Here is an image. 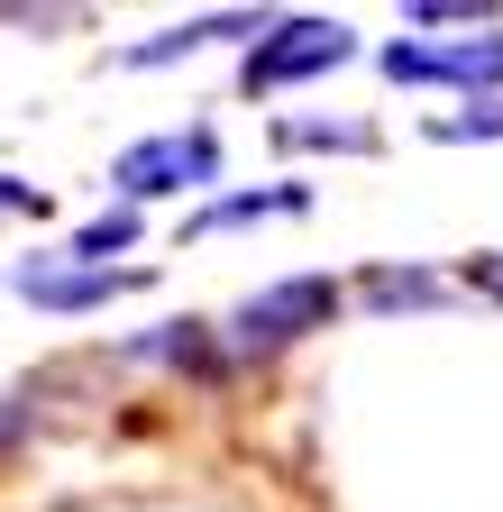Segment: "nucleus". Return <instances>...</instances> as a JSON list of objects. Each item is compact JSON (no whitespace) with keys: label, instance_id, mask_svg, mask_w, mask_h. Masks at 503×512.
Masks as SVG:
<instances>
[{"label":"nucleus","instance_id":"obj_13","mask_svg":"<svg viewBox=\"0 0 503 512\" xmlns=\"http://www.w3.org/2000/svg\"><path fill=\"white\" fill-rule=\"evenodd\" d=\"M467 284H476V293H494V302H503V256H476V266H467Z\"/></svg>","mask_w":503,"mask_h":512},{"label":"nucleus","instance_id":"obj_3","mask_svg":"<svg viewBox=\"0 0 503 512\" xmlns=\"http://www.w3.org/2000/svg\"><path fill=\"white\" fill-rule=\"evenodd\" d=\"M357 37L339 19H275L257 46H247V92H284L302 74H330V64H348Z\"/></svg>","mask_w":503,"mask_h":512},{"label":"nucleus","instance_id":"obj_11","mask_svg":"<svg viewBox=\"0 0 503 512\" xmlns=\"http://www.w3.org/2000/svg\"><path fill=\"white\" fill-rule=\"evenodd\" d=\"M430 138H449V147H458V138H503V101H476V110H458V119H439Z\"/></svg>","mask_w":503,"mask_h":512},{"label":"nucleus","instance_id":"obj_5","mask_svg":"<svg viewBox=\"0 0 503 512\" xmlns=\"http://www.w3.org/2000/svg\"><path fill=\"white\" fill-rule=\"evenodd\" d=\"M10 284L28 293V302H46V311H92V302H110V293H129L138 284V266H10Z\"/></svg>","mask_w":503,"mask_h":512},{"label":"nucleus","instance_id":"obj_1","mask_svg":"<svg viewBox=\"0 0 503 512\" xmlns=\"http://www.w3.org/2000/svg\"><path fill=\"white\" fill-rule=\"evenodd\" d=\"M330 311H339V284H330V275H284V284L247 293V302L229 311V348H238V357L284 348V339H302V330H330Z\"/></svg>","mask_w":503,"mask_h":512},{"label":"nucleus","instance_id":"obj_2","mask_svg":"<svg viewBox=\"0 0 503 512\" xmlns=\"http://www.w3.org/2000/svg\"><path fill=\"white\" fill-rule=\"evenodd\" d=\"M220 174V138L211 128H165V138H138L129 156L110 165V183H119V202H156V192H193V183H211Z\"/></svg>","mask_w":503,"mask_h":512},{"label":"nucleus","instance_id":"obj_9","mask_svg":"<svg viewBox=\"0 0 503 512\" xmlns=\"http://www.w3.org/2000/svg\"><path fill=\"white\" fill-rule=\"evenodd\" d=\"M129 238H138V211H129V202H119V211H101V220H92V229L74 238V256H83V266H110V256H119V247H129Z\"/></svg>","mask_w":503,"mask_h":512},{"label":"nucleus","instance_id":"obj_4","mask_svg":"<svg viewBox=\"0 0 503 512\" xmlns=\"http://www.w3.org/2000/svg\"><path fill=\"white\" fill-rule=\"evenodd\" d=\"M385 74L394 83H503V37H467V46H385Z\"/></svg>","mask_w":503,"mask_h":512},{"label":"nucleus","instance_id":"obj_7","mask_svg":"<svg viewBox=\"0 0 503 512\" xmlns=\"http://www.w3.org/2000/svg\"><path fill=\"white\" fill-rule=\"evenodd\" d=\"M311 192L302 183H275V192H229V202H211L202 220H193V238H211V229H229V220H275V211H302Z\"/></svg>","mask_w":503,"mask_h":512},{"label":"nucleus","instance_id":"obj_6","mask_svg":"<svg viewBox=\"0 0 503 512\" xmlns=\"http://www.w3.org/2000/svg\"><path fill=\"white\" fill-rule=\"evenodd\" d=\"M211 37H266V19H247V10H229V19H183V28H165V37H147V46H129L119 64H174V55H193V46H211Z\"/></svg>","mask_w":503,"mask_h":512},{"label":"nucleus","instance_id":"obj_10","mask_svg":"<svg viewBox=\"0 0 503 512\" xmlns=\"http://www.w3.org/2000/svg\"><path fill=\"white\" fill-rule=\"evenodd\" d=\"M366 302H375V311H403V302H439V284H430V275H394V266H375V275H366Z\"/></svg>","mask_w":503,"mask_h":512},{"label":"nucleus","instance_id":"obj_12","mask_svg":"<svg viewBox=\"0 0 503 512\" xmlns=\"http://www.w3.org/2000/svg\"><path fill=\"white\" fill-rule=\"evenodd\" d=\"M19 211H37V220H46V192H37V183H19V174H0V220H19Z\"/></svg>","mask_w":503,"mask_h":512},{"label":"nucleus","instance_id":"obj_8","mask_svg":"<svg viewBox=\"0 0 503 512\" xmlns=\"http://www.w3.org/2000/svg\"><path fill=\"white\" fill-rule=\"evenodd\" d=\"M275 138H284V147H348V156H366L375 128H366V119H284Z\"/></svg>","mask_w":503,"mask_h":512}]
</instances>
